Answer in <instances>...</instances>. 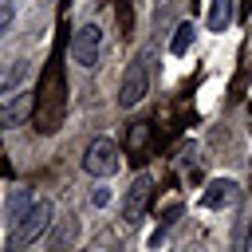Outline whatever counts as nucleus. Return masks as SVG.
I'll use <instances>...</instances> for the list:
<instances>
[{
	"label": "nucleus",
	"mask_w": 252,
	"mask_h": 252,
	"mask_svg": "<svg viewBox=\"0 0 252 252\" xmlns=\"http://www.w3.org/2000/svg\"><path fill=\"white\" fill-rule=\"evenodd\" d=\"M150 193H154V177L150 173H138L130 181L126 197H122V220H138L146 213V205H150Z\"/></svg>",
	"instance_id": "obj_4"
},
{
	"label": "nucleus",
	"mask_w": 252,
	"mask_h": 252,
	"mask_svg": "<svg viewBox=\"0 0 252 252\" xmlns=\"http://www.w3.org/2000/svg\"><path fill=\"white\" fill-rule=\"evenodd\" d=\"M106 201H110V189H102V185H98V189H91V205H94V209H102Z\"/></svg>",
	"instance_id": "obj_15"
},
{
	"label": "nucleus",
	"mask_w": 252,
	"mask_h": 252,
	"mask_svg": "<svg viewBox=\"0 0 252 252\" xmlns=\"http://www.w3.org/2000/svg\"><path fill=\"white\" fill-rule=\"evenodd\" d=\"M47 220H51V205L47 201H32L16 220H12V236H8V252H20V248H28V244H35L39 236H43V228H47Z\"/></svg>",
	"instance_id": "obj_1"
},
{
	"label": "nucleus",
	"mask_w": 252,
	"mask_h": 252,
	"mask_svg": "<svg viewBox=\"0 0 252 252\" xmlns=\"http://www.w3.org/2000/svg\"><path fill=\"white\" fill-rule=\"evenodd\" d=\"M193 39H197V28L185 20V24H177V32H173V39H169V51H173V55H185V51L193 47Z\"/></svg>",
	"instance_id": "obj_9"
},
{
	"label": "nucleus",
	"mask_w": 252,
	"mask_h": 252,
	"mask_svg": "<svg viewBox=\"0 0 252 252\" xmlns=\"http://www.w3.org/2000/svg\"><path fill=\"white\" fill-rule=\"evenodd\" d=\"M232 197H236V181L232 177H213L205 185V193H201V205L205 209H224Z\"/></svg>",
	"instance_id": "obj_7"
},
{
	"label": "nucleus",
	"mask_w": 252,
	"mask_h": 252,
	"mask_svg": "<svg viewBox=\"0 0 252 252\" xmlns=\"http://www.w3.org/2000/svg\"><path fill=\"white\" fill-rule=\"evenodd\" d=\"M98 47H102V28L98 24H83L71 39V59L79 67H94L98 63Z\"/></svg>",
	"instance_id": "obj_3"
},
{
	"label": "nucleus",
	"mask_w": 252,
	"mask_h": 252,
	"mask_svg": "<svg viewBox=\"0 0 252 252\" xmlns=\"http://www.w3.org/2000/svg\"><path fill=\"white\" fill-rule=\"evenodd\" d=\"M32 110H35V94L32 91H12V98L0 102V126H20Z\"/></svg>",
	"instance_id": "obj_6"
},
{
	"label": "nucleus",
	"mask_w": 252,
	"mask_h": 252,
	"mask_svg": "<svg viewBox=\"0 0 252 252\" xmlns=\"http://www.w3.org/2000/svg\"><path fill=\"white\" fill-rule=\"evenodd\" d=\"M12 20H16V12H12V4H0V35L12 28Z\"/></svg>",
	"instance_id": "obj_13"
},
{
	"label": "nucleus",
	"mask_w": 252,
	"mask_h": 252,
	"mask_svg": "<svg viewBox=\"0 0 252 252\" xmlns=\"http://www.w3.org/2000/svg\"><path fill=\"white\" fill-rule=\"evenodd\" d=\"M28 205H32V189H16V193H12V201H8V224H12Z\"/></svg>",
	"instance_id": "obj_11"
},
{
	"label": "nucleus",
	"mask_w": 252,
	"mask_h": 252,
	"mask_svg": "<svg viewBox=\"0 0 252 252\" xmlns=\"http://www.w3.org/2000/svg\"><path fill=\"white\" fill-rule=\"evenodd\" d=\"M142 142H146V122H138V126L130 130V150H138Z\"/></svg>",
	"instance_id": "obj_14"
},
{
	"label": "nucleus",
	"mask_w": 252,
	"mask_h": 252,
	"mask_svg": "<svg viewBox=\"0 0 252 252\" xmlns=\"http://www.w3.org/2000/svg\"><path fill=\"white\" fill-rule=\"evenodd\" d=\"M24 79H28V59H16V63H12V71L0 79V94H12Z\"/></svg>",
	"instance_id": "obj_10"
},
{
	"label": "nucleus",
	"mask_w": 252,
	"mask_h": 252,
	"mask_svg": "<svg viewBox=\"0 0 252 252\" xmlns=\"http://www.w3.org/2000/svg\"><path fill=\"white\" fill-rule=\"evenodd\" d=\"M67 224H59V232H55V240H51V248L59 252L63 244H71V236H75V217H63Z\"/></svg>",
	"instance_id": "obj_12"
},
{
	"label": "nucleus",
	"mask_w": 252,
	"mask_h": 252,
	"mask_svg": "<svg viewBox=\"0 0 252 252\" xmlns=\"http://www.w3.org/2000/svg\"><path fill=\"white\" fill-rule=\"evenodd\" d=\"M146 87H150L146 63H130L126 75H122V87H118V102H122V106H138V102L146 98Z\"/></svg>",
	"instance_id": "obj_5"
},
{
	"label": "nucleus",
	"mask_w": 252,
	"mask_h": 252,
	"mask_svg": "<svg viewBox=\"0 0 252 252\" xmlns=\"http://www.w3.org/2000/svg\"><path fill=\"white\" fill-rule=\"evenodd\" d=\"M83 169L91 177H110L118 169V146L110 138H94L87 150H83Z\"/></svg>",
	"instance_id": "obj_2"
},
{
	"label": "nucleus",
	"mask_w": 252,
	"mask_h": 252,
	"mask_svg": "<svg viewBox=\"0 0 252 252\" xmlns=\"http://www.w3.org/2000/svg\"><path fill=\"white\" fill-rule=\"evenodd\" d=\"M232 12H236V0H209V16H205V24H209V32H228V24H232Z\"/></svg>",
	"instance_id": "obj_8"
}]
</instances>
